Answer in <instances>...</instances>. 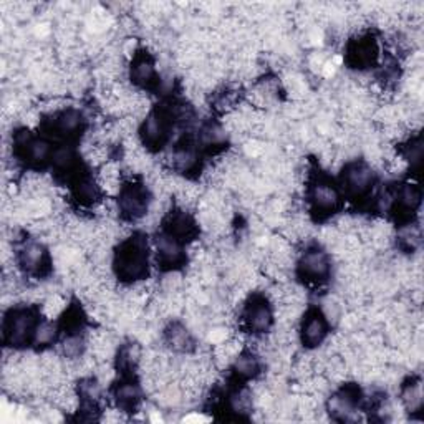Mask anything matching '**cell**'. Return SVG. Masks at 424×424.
Returning a JSON list of instances; mask_svg holds the SVG:
<instances>
[{
    "mask_svg": "<svg viewBox=\"0 0 424 424\" xmlns=\"http://www.w3.org/2000/svg\"><path fill=\"white\" fill-rule=\"evenodd\" d=\"M398 240L399 244L408 251H411L419 244L421 240V232H419L418 227H413V225H408V227H403L398 234Z\"/></svg>",
    "mask_w": 424,
    "mask_h": 424,
    "instance_id": "cell-31",
    "label": "cell"
},
{
    "mask_svg": "<svg viewBox=\"0 0 424 424\" xmlns=\"http://www.w3.org/2000/svg\"><path fill=\"white\" fill-rule=\"evenodd\" d=\"M171 164L176 171L189 173L196 168L197 164V154L192 148H179L173 153Z\"/></svg>",
    "mask_w": 424,
    "mask_h": 424,
    "instance_id": "cell-24",
    "label": "cell"
},
{
    "mask_svg": "<svg viewBox=\"0 0 424 424\" xmlns=\"http://www.w3.org/2000/svg\"><path fill=\"white\" fill-rule=\"evenodd\" d=\"M194 220L189 218V214L185 209H179L171 212L166 218V234L177 240H182L194 234Z\"/></svg>",
    "mask_w": 424,
    "mask_h": 424,
    "instance_id": "cell-14",
    "label": "cell"
},
{
    "mask_svg": "<svg viewBox=\"0 0 424 424\" xmlns=\"http://www.w3.org/2000/svg\"><path fill=\"white\" fill-rule=\"evenodd\" d=\"M356 404H358V391L351 386L338 391L335 397L330 398L328 411L335 419L340 421H355L356 418Z\"/></svg>",
    "mask_w": 424,
    "mask_h": 424,
    "instance_id": "cell-8",
    "label": "cell"
},
{
    "mask_svg": "<svg viewBox=\"0 0 424 424\" xmlns=\"http://www.w3.org/2000/svg\"><path fill=\"white\" fill-rule=\"evenodd\" d=\"M232 363L235 375L244 380L256 378L258 375V370H261V363H258V358L254 353H239Z\"/></svg>",
    "mask_w": 424,
    "mask_h": 424,
    "instance_id": "cell-20",
    "label": "cell"
},
{
    "mask_svg": "<svg viewBox=\"0 0 424 424\" xmlns=\"http://www.w3.org/2000/svg\"><path fill=\"white\" fill-rule=\"evenodd\" d=\"M230 408L239 414H246L252 409V394L246 389L235 391L230 397Z\"/></svg>",
    "mask_w": 424,
    "mask_h": 424,
    "instance_id": "cell-30",
    "label": "cell"
},
{
    "mask_svg": "<svg viewBox=\"0 0 424 424\" xmlns=\"http://www.w3.org/2000/svg\"><path fill=\"white\" fill-rule=\"evenodd\" d=\"M244 322H246L251 332H267L272 322H274V313L268 307L267 300L262 299V297H252L247 301L246 310H244Z\"/></svg>",
    "mask_w": 424,
    "mask_h": 424,
    "instance_id": "cell-6",
    "label": "cell"
},
{
    "mask_svg": "<svg viewBox=\"0 0 424 424\" xmlns=\"http://www.w3.org/2000/svg\"><path fill=\"white\" fill-rule=\"evenodd\" d=\"M394 204H399L406 211H414L421 204V191L416 185H404L394 194Z\"/></svg>",
    "mask_w": 424,
    "mask_h": 424,
    "instance_id": "cell-23",
    "label": "cell"
},
{
    "mask_svg": "<svg viewBox=\"0 0 424 424\" xmlns=\"http://www.w3.org/2000/svg\"><path fill=\"white\" fill-rule=\"evenodd\" d=\"M169 118L164 113L154 111L146 118L143 126H141V138L144 141V146L148 148H156V146L163 144V141L168 136V123Z\"/></svg>",
    "mask_w": 424,
    "mask_h": 424,
    "instance_id": "cell-9",
    "label": "cell"
},
{
    "mask_svg": "<svg viewBox=\"0 0 424 424\" xmlns=\"http://www.w3.org/2000/svg\"><path fill=\"white\" fill-rule=\"evenodd\" d=\"M75 194H77L78 201L82 202H100V186L98 182H93L92 179H80L77 187H75Z\"/></svg>",
    "mask_w": 424,
    "mask_h": 424,
    "instance_id": "cell-25",
    "label": "cell"
},
{
    "mask_svg": "<svg viewBox=\"0 0 424 424\" xmlns=\"http://www.w3.org/2000/svg\"><path fill=\"white\" fill-rule=\"evenodd\" d=\"M149 196L148 191L141 185H125L120 191V201H118V211L128 219H141L149 211Z\"/></svg>",
    "mask_w": 424,
    "mask_h": 424,
    "instance_id": "cell-3",
    "label": "cell"
},
{
    "mask_svg": "<svg viewBox=\"0 0 424 424\" xmlns=\"http://www.w3.org/2000/svg\"><path fill=\"white\" fill-rule=\"evenodd\" d=\"M156 252L158 262H161L163 266L174 267L177 266V263H181L182 258H185V252H182L181 246H179V240L168 234H163L158 237Z\"/></svg>",
    "mask_w": 424,
    "mask_h": 424,
    "instance_id": "cell-13",
    "label": "cell"
},
{
    "mask_svg": "<svg viewBox=\"0 0 424 424\" xmlns=\"http://www.w3.org/2000/svg\"><path fill=\"white\" fill-rule=\"evenodd\" d=\"M115 398H116L118 408H121L123 411L125 409L135 408L136 404L139 403V398H141L139 386L133 383V381H125V383H121L115 389Z\"/></svg>",
    "mask_w": 424,
    "mask_h": 424,
    "instance_id": "cell-19",
    "label": "cell"
},
{
    "mask_svg": "<svg viewBox=\"0 0 424 424\" xmlns=\"http://www.w3.org/2000/svg\"><path fill=\"white\" fill-rule=\"evenodd\" d=\"M299 274L310 282L325 280L330 274V258L320 249H308L299 261Z\"/></svg>",
    "mask_w": 424,
    "mask_h": 424,
    "instance_id": "cell-5",
    "label": "cell"
},
{
    "mask_svg": "<svg viewBox=\"0 0 424 424\" xmlns=\"http://www.w3.org/2000/svg\"><path fill=\"white\" fill-rule=\"evenodd\" d=\"M343 187L350 196H363L371 189L375 181V173L365 163L348 164L342 176Z\"/></svg>",
    "mask_w": 424,
    "mask_h": 424,
    "instance_id": "cell-4",
    "label": "cell"
},
{
    "mask_svg": "<svg viewBox=\"0 0 424 424\" xmlns=\"http://www.w3.org/2000/svg\"><path fill=\"white\" fill-rule=\"evenodd\" d=\"M100 189L106 192H118L123 187L121 182V169L116 163H105L100 168V174L96 179Z\"/></svg>",
    "mask_w": 424,
    "mask_h": 424,
    "instance_id": "cell-17",
    "label": "cell"
},
{
    "mask_svg": "<svg viewBox=\"0 0 424 424\" xmlns=\"http://www.w3.org/2000/svg\"><path fill=\"white\" fill-rule=\"evenodd\" d=\"M115 270L125 280L143 279L148 272V246L143 235L125 239L115 254Z\"/></svg>",
    "mask_w": 424,
    "mask_h": 424,
    "instance_id": "cell-1",
    "label": "cell"
},
{
    "mask_svg": "<svg viewBox=\"0 0 424 424\" xmlns=\"http://www.w3.org/2000/svg\"><path fill=\"white\" fill-rule=\"evenodd\" d=\"M83 121L82 113H78L77 110H65L56 116L55 130L58 131V135L72 136L82 130Z\"/></svg>",
    "mask_w": 424,
    "mask_h": 424,
    "instance_id": "cell-18",
    "label": "cell"
},
{
    "mask_svg": "<svg viewBox=\"0 0 424 424\" xmlns=\"http://www.w3.org/2000/svg\"><path fill=\"white\" fill-rule=\"evenodd\" d=\"M328 335V322L327 317L318 310H310L304 317L301 322V332L300 338L304 342L305 347L315 348L322 345L325 338Z\"/></svg>",
    "mask_w": 424,
    "mask_h": 424,
    "instance_id": "cell-7",
    "label": "cell"
},
{
    "mask_svg": "<svg viewBox=\"0 0 424 424\" xmlns=\"http://www.w3.org/2000/svg\"><path fill=\"white\" fill-rule=\"evenodd\" d=\"M401 401L408 411L416 413L423 408V385L421 380H411L403 386Z\"/></svg>",
    "mask_w": 424,
    "mask_h": 424,
    "instance_id": "cell-21",
    "label": "cell"
},
{
    "mask_svg": "<svg viewBox=\"0 0 424 424\" xmlns=\"http://www.w3.org/2000/svg\"><path fill=\"white\" fill-rule=\"evenodd\" d=\"M75 159H77L75 158V153L70 148H58L51 154V163H54L55 168L60 169V171H68V169H72Z\"/></svg>",
    "mask_w": 424,
    "mask_h": 424,
    "instance_id": "cell-29",
    "label": "cell"
},
{
    "mask_svg": "<svg viewBox=\"0 0 424 424\" xmlns=\"http://www.w3.org/2000/svg\"><path fill=\"white\" fill-rule=\"evenodd\" d=\"M202 143L206 144H219L223 143L224 138H225V133L220 128H218V126H206L204 130H202Z\"/></svg>",
    "mask_w": 424,
    "mask_h": 424,
    "instance_id": "cell-32",
    "label": "cell"
},
{
    "mask_svg": "<svg viewBox=\"0 0 424 424\" xmlns=\"http://www.w3.org/2000/svg\"><path fill=\"white\" fill-rule=\"evenodd\" d=\"M154 78H156V70H154L153 60L148 55H136L131 65V80L139 87H149L151 83H154Z\"/></svg>",
    "mask_w": 424,
    "mask_h": 424,
    "instance_id": "cell-16",
    "label": "cell"
},
{
    "mask_svg": "<svg viewBox=\"0 0 424 424\" xmlns=\"http://www.w3.org/2000/svg\"><path fill=\"white\" fill-rule=\"evenodd\" d=\"M310 202H312V207L320 214H328V212H333L338 207V202H340V196H338V191L328 182H317L310 191Z\"/></svg>",
    "mask_w": 424,
    "mask_h": 424,
    "instance_id": "cell-11",
    "label": "cell"
},
{
    "mask_svg": "<svg viewBox=\"0 0 424 424\" xmlns=\"http://www.w3.org/2000/svg\"><path fill=\"white\" fill-rule=\"evenodd\" d=\"M56 338V325L51 320H44L35 327L34 332V340L39 347H46L51 345Z\"/></svg>",
    "mask_w": 424,
    "mask_h": 424,
    "instance_id": "cell-27",
    "label": "cell"
},
{
    "mask_svg": "<svg viewBox=\"0 0 424 424\" xmlns=\"http://www.w3.org/2000/svg\"><path fill=\"white\" fill-rule=\"evenodd\" d=\"M164 342H166L169 350L176 353H189L192 345H194L191 332L179 322H173L164 330Z\"/></svg>",
    "mask_w": 424,
    "mask_h": 424,
    "instance_id": "cell-12",
    "label": "cell"
},
{
    "mask_svg": "<svg viewBox=\"0 0 424 424\" xmlns=\"http://www.w3.org/2000/svg\"><path fill=\"white\" fill-rule=\"evenodd\" d=\"M46 251L39 242H28L18 252V263L28 274H42L46 268Z\"/></svg>",
    "mask_w": 424,
    "mask_h": 424,
    "instance_id": "cell-10",
    "label": "cell"
},
{
    "mask_svg": "<svg viewBox=\"0 0 424 424\" xmlns=\"http://www.w3.org/2000/svg\"><path fill=\"white\" fill-rule=\"evenodd\" d=\"M85 159L92 163L93 166H103L108 163V144L98 139L88 143L87 149H85Z\"/></svg>",
    "mask_w": 424,
    "mask_h": 424,
    "instance_id": "cell-26",
    "label": "cell"
},
{
    "mask_svg": "<svg viewBox=\"0 0 424 424\" xmlns=\"http://www.w3.org/2000/svg\"><path fill=\"white\" fill-rule=\"evenodd\" d=\"M376 56H378V49H376L375 42H370V39L358 40L350 49V54H348V58L355 65V68L370 67V65L375 63Z\"/></svg>",
    "mask_w": 424,
    "mask_h": 424,
    "instance_id": "cell-15",
    "label": "cell"
},
{
    "mask_svg": "<svg viewBox=\"0 0 424 424\" xmlns=\"http://www.w3.org/2000/svg\"><path fill=\"white\" fill-rule=\"evenodd\" d=\"M67 307V300H65L62 294H49L44 300V308L42 310H44V315L46 318L54 320L58 315H62Z\"/></svg>",
    "mask_w": 424,
    "mask_h": 424,
    "instance_id": "cell-28",
    "label": "cell"
},
{
    "mask_svg": "<svg viewBox=\"0 0 424 424\" xmlns=\"http://www.w3.org/2000/svg\"><path fill=\"white\" fill-rule=\"evenodd\" d=\"M35 317L28 308L11 310L4 323V335L11 347H22L35 332Z\"/></svg>",
    "mask_w": 424,
    "mask_h": 424,
    "instance_id": "cell-2",
    "label": "cell"
},
{
    "mask_svg": "<svg viewBox=\"0 0 424 424\" xmlns=\"http://www.w3.org/2000/svg\"><path fill=\"white\" fill-rule=\"evenodd\" d=\"M240 350H242V343H240L239 340H234V338H230V340H225L216 347L212 360H214L216 365H219V366L229 365V363H232L235 358H237Z\"/></svg>",
    "mask_w": 424,
    "mask_h": 424,
    "instance_id": "cell-22",
    "label": "cell"
}]
</instances>
